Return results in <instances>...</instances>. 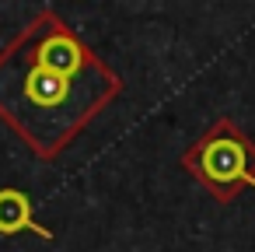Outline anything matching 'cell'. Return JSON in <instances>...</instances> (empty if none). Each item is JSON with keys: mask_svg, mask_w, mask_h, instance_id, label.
I'll list each match as a JSON object with an SVG mask.
<instances>
[{"mask_svg": "<svg viewBox=\"0 0 255 252\" xmlns=\"http://www.w3.org/2000/svg\"><path fill=\"white\" fill-rule=\"evenodd\" d=\"M18 231H35L39 238H53V231L35 221L28 193L0 189V235H18Z\"/></svg>", "mask_w": 255, "mask_h": 252, "instance_id": "cell-3", "label": "cell"}, {"mask_svg": "<svg viewBox=\"0 0 255 252\" xmlns=\"http://www.w3.org/2000/svg\"><path fill=\"white\" fill-rule=\"evenodd\" d=\"M123 88V77L53 11L0 56V116L39 158L67 151Z\"/></svg>", "mask_w": 255, "mask_h": 252, "instance_id": "cell-1", "label": "cell"}, {"mask_svg": "<svg viewBox=\"0 0 255 252\" xmlns=\"http://www.w3.org/2000/svg\"><path fill=\"white\" fill-rule=\"evenodd\" d=\"M178 165L217 203H234L241 189H255V140L227 116L213 119V126L182 151Z\"/></svg>", "mask_w": 255, "mask_h": 252, "instance_id": "cell-2", "label": "cell"}]
</instances>
